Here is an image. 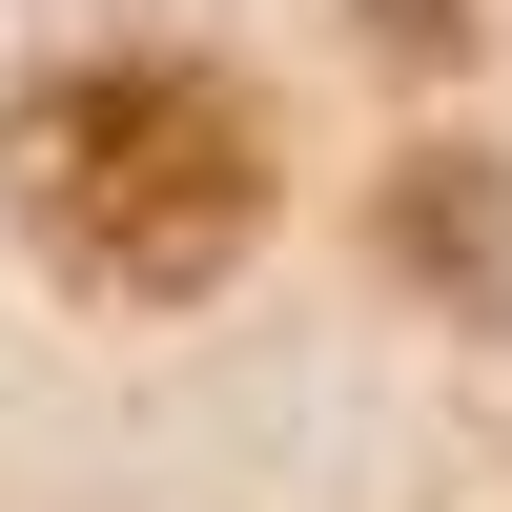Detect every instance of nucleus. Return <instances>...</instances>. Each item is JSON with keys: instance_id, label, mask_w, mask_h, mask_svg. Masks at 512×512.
Listing matches in <instances>:
<instances>
[{"instance_id": "f257e3e1", "label": "nucleus", "mask_w": 512, "mask_h": 512, "mask_svg": "<svg viewBox=\"0 0 512 512\" xmlns=\"http://www.w3.org/2000/svg\"><path fill=\"white\" fill-rule=\"evenodd\" d=\"M267 103H246L226 62H164V41H123V62H62L0 103V205H21V246L62 287H103V308H205V287L267 246Z\"/></svg>"}, {"instance_id": "f03ea898", "label": "nucleus", "mask_w": 512, "mask_h": 512, "mask_svg": "<svg viewBox=\"0 0 512 512\" xmlns=\"http://www.w3.org/2000/svg\"><path fill=\"white\" fill-rule=\"evenodd\" d=\"M390 246L431 287H472V308L512 328V164H472V144H431V164H390Z\"/></svg>"}, {"instance_id": "7ed1b4c3", "label": "nucleus", "mask_w": 512, "mask_h": 512, "mask_svg": "<svg viewBox=\"0 0 512 512\" xmlns=\"http://www.w3.org/2000/svg\"><path fill=\"white\" fill-rule=\"evenodd\" d=\"M369 21H390L410 62H431V41H472V0H369Z\"/></svg>"}]
</instances>
